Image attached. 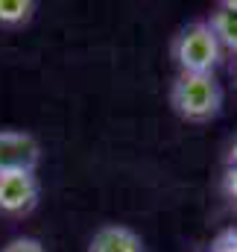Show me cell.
<instances>
[{
  "label": "cell",
  "instance_id": "obj_3",
  "mask_svg": "<svg viewBox=\"0 0 237 252\" xmlns=\"http://www.w3.org/2000/svg\"><path fill=\"white\" fill-rule=\"evenodd\" d=\"M41 161V144L21 129H0V173H35Z\"/></svg>",
  "mask_w": 237,
  "mask_h": 252
},
{
  "label": "cell",
  "instance_id": "obj_7",
  "mask_svg": "<svg viewBox=\"0 0 237 252\" xmlns=\"http://www.w3.org/2000/svg\"><path fill=\"white\" fill-rule=\"evenodd\" d=\"M35 9V0H0V30H18L30 24Z\"/></svg>",
  "mask_w": 237,
  "mask_h": 252
},
{
  "label": "cell",
  "instance_id": "obj_10",
  "mask_svg": "<svg viewBox=\"0 0 237 252\" xmlns=\"http://www.w3.org/2000/svg\"><path fill=\"white\" fill-rule=\"evenodd\" d=\"M226 167H237V138H235V144L229 147V156H226Z\"/></svg>",
  "mask_w": 237,
  "mask_h": 252
},
{
  "label": "cell",
  "instance_id": "obj_11",
  "mask_svg": "<svg viewBox=\"0 0 237 252\" xmlns=\"http://www.w3.org/2000/svg\"><path fill=\"white\" fill-rule=\"evenodd\" d=\"M220 6L229 9V12H237V0H220Z\"/></svg>",
  "mask_w": 237,
  "mask_h": 252
},
{
  "label": "cell",
  "instance_id": "obj_1",
  "mask_svg": "<svg viewBox=\"0 0 237 252\" xmlns=\"http://www.w3.org/2000/svg\"><path fill=\"white\" fill-rule=\"evenodd\" d=\"M170 109L184 124H208L223 109V85L214 73H178L170 85Z\"/></svg>",
  "mask_w": 237,
  "mask_h": 252
},
{
  "label": "cell",
  "instance_id": "obj_6",
  "mask_svg": "<svg viewBox=\"0 0 237 252\" xmlns=\"http://www.w3.org/2000/svg\"><path fill=\"white\" fill-rule=\"evenodd\" d=\"M208 27H211V32H214V38L220 41V47L237 56V12H229V9H223V6L217 3V6L211 9Z\"/></svg>",
  "mask_w": 237,
  "mask_h": 252
},
{
  "label": "cell",
  "instance_id": "obj_4",
  "mask_svg": "<svg viewBox=\"0 0 237 252\" xmlns=\"http://www.w3.org/2000/svg\"><path fill=\"white\" fill-rule=\"evenodd\" d=\"M35 173H0V217H27L38 205Z\"/></svg>",
  "mask_w": 237,
  "mask_h": 252
},
{
  "label": "cell",
  "instance_id": "obj_5",
  "mask_svg": "<svg viewBox=\"0 0 237 252\" xmlns=\"http://www.w3.org/2000/svg\"><path fill=\"white\" fill-rule=\"evenodd\" d=\"M88 252H144V244L129 226L112 223V226H103L94 232Z\"/></svg>",
  "mask_w": 237,
  "mask_h": 252
},
{
  "label": "cell",
  "instance_id": "obj_2",
  "mask_svg": "<svg viewBox=\"0 0 237 252\" xmlns=\"http://www.w3.org/2000/svg\"><path fill=\"white\" fill-rule=\"evenodd\" d=\"M170 56L178 73H214V67L223 59V47L214 38L208 21H193L173 35Z\"/></svg>",
  "mask_w": 237,
  "mask_h": 252
},
{
  "label": "cell",
  "instance_id": "obj_8",
  "mask_svg": "<svg viewBox=\"0 0 237 252\" xmlns=\"http://www.w3.org/2000/svg\"><path fill=\"white\" fill-rule=\"evenodd\" d=\"M0 252H47V250H44V244L35 241V238H15V241H9Z\"/></svg>",
  "mask_w": 237,
  "mask_h": 252
},
{
  "label": "cell",
  "instance_id": "obj_9",
  "mask_svg": "<svg viewBox=\"0 0 237 252\" xmlns=\"http://www.w3.org/2000/svg\"><path fill=\"white\" fill-rule=\"evenodd\" d=\"M223 190L237 199V167H226V173H223Z\"/></svg>",
  "mask_w": 237,
  "mask_h": 252
}]
</instances>
